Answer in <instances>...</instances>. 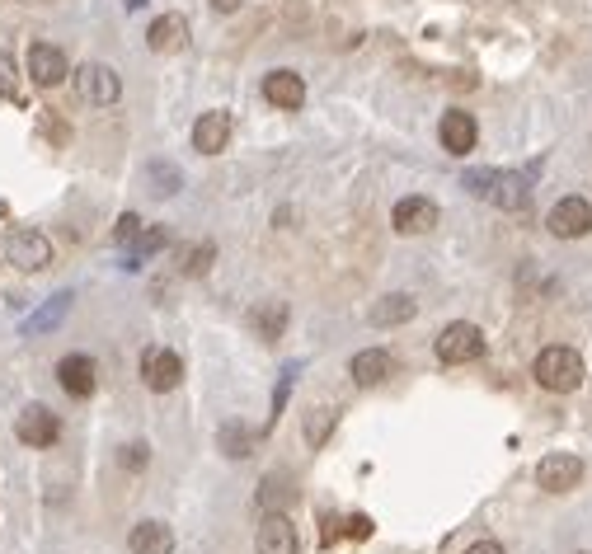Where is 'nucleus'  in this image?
Listing matches in <instances>:
<instances>
[{"label":"nucleus","mask_w":592,"mask_h":554,"mask_svg":"<svg viewBox=\"0 0 592 554\" xmlns=\"http://www.w3.org/2000/svg\"><path fill=\"white\" fill-rule=\"evenodd\" d=\"M221 451H226V456H231V461H245V456H250V447H254V437H250V428H240V423H226V428H221Z\"/></svg>","instance_id":"obj_24"},{"label":"nucleus","mask_w":592,"mask_h":554,"mask_svg":"<svg viewBox=\"0 0 592 554\" xmlns=\"http://www.w3.org/2000/svg\"><path fill=\"white\" fill-rule=\"evenodd\" d=\"M264 99L273 108L296 113V108L306 104V80L296 76V71H268V76H264Z\"/></svg>","instance_id":"obj_15"},{"label":"nucleus","mask_w":592,"mask_h":554,"mask_svg":"<svg viewBox=\"0 0 592 554\" xmlns=\"http://www.w3.org/2000/svg\"><path fill=\"white\" fill-rule=\"evenodd\" d=\"M188 43V19L184 15H160L151 29H146V47L151 52H179Z\"/></svg>","instance_id":"obj_17"},{"label":"nucleus","mask_w":592,"mask_h":554,"mask_svg":"<svg viewBox=\"0 0 592 554\" xmlns=\"http://www.w3.org/2000/svg\"><path fill=\"white\" fill-rule=\"evenodd\" d=\"M141 381H146V390H156V395H170L174 385L184 381V357L170 353V348H151V353L141 357Z\"/></svg>","instance_id":"obj_6"},{"label":"nucleus","mask_w":592,"mask_h":554,"mask_svg":"<svg viewBox=\"0 0 592 554\" xmlns=\"http://www.w3.org/2000/svg\"><path fill=\"white\" fill-rule=\"evenodd\" d=\"M57 381H62V390L71 400H90L94 385H99V371H94V362L85 353H71L57 362Z\"/></svg>","instance_id":"obj_14"},{"label":"nucleus","mask_w":592,"mask_h":554,"mask_svg":"<svg viewBox=\"0 0 592 554\" xmlns=\"http://www.w3.org/2000/svg\"><path fill=\"white\" fill-rule=\"evenodd\" d=\"M76 90H80V99H85V104L109 108V104H118V94H123V80H118V71H113V66L85 62V66L76 71Z\"/></svg>","instance_id":"obj_5"},{"label":"nucleus","mask_w":592,"mask_h":554,"mask_svg":"<svg viewBox=\"0 0 592 554\" xmlns=\"http://www.w3.org/2000/svg\"><path fill=\"white\" fill-rule=\"evenodd\" d=\"M212 259H217V245H193V249H184V254H179V268H184L188 277H203L207 268H212Z\"/></svg>","instance_id":"obj_26"},{"label":"nucleus","mask_w":592,"mask_h":554,"mask_svg":"<svg viewBox=\"0 0 592 554\" xmlns=\"http://www.w3.org/2000/svg\"><path fill=\"white\" fill-rule=\"evenodd\" d=\"M442 221V212H437L433 198H400L395 202V216H390V226L400 235H428Z\"/></svg>","instance_id":"obj_11"},{"label":"nucleus","mask_w":592,"mask_h":554,"mask_svg":"<svg viewBox=\"0 0 592 554\" xmlns=\"http://www.w3.org/2000/svg\"><path fill=\"white\" fill-rule=\"evenodd\" d=\"M578 479H583V461L574 451H550L546 461L536 465V484L546 493H569L578 489Z\"/></svg>","instance_id":"obj_7"},{"label":"nucleus","mask_w":592,"mask_h":554,"mask_svg":"<svg viewBox=\"0 0 592 554\" xmlns=\"http://www.w3.org/2000/svg\"><path fill=\"white\" fill-rule=\"evenodd\" d=\"M146 174H151V179H156V193H160V198H170V193H174V188H179V174H174L170 170V165H160V160H156V165H151V170H146Z\"/></svg>","instance_id":"obj_30"},{"label":"nucleus","mask_w":592,"mask_h":554,"mask_svg":"<svg viewBox=\"0 0 592 554\" xmlns=\"http://www.w3.org/2000/svg\"><path fill=\"white\" fill-rule=\"evenodd\" d=\"M5 259L15 263L19 273H38V268L52 263V240L33 226H19V231L5 235Z\"/></svg>","instance_id":"obj_4"},{"label":"nucleus","mask_w":592,"mask_h":554,"mask_svg":"<svg viewBox=\"0 0 592 554\" xmlns=\"http://www.w3.org/2000/svg\"><path fill=\"white\" fill-rule=\"evenodd\" d=\"M329 428H334V409H325V404H320V409H311V414H306V442H311V447H325Z\"/></svg>","instance_id":"obj_27"},{"label":"nucleus","mask_w":592,"mask_h":554,"mask_svg":"<svg viewBox=\"0 0 592 554\" xmlns=\"http://www.w3.org/2000/svg\"><path fill=\"white\" fill-rule=\"evenodd\" d=\"M437 141H442L447 155H470L475 141H480V123L470 118L466 108H447V113H442V127H437Z\"/></svg>","instance_id":"obj_9"},{"label":"nucleus","mask_w":592,"mask_h":554,"mask_svg":"<svg viewBox=\"0 0 592 554\" xmlns=\"http://www.w3.org/2000/svg\"><path fill=\"white\" fill-rule=\"evenodd\" d=\"M170 245V231H165V226H151V231L141 235L137 245L127 249V268H137L141 259H151V254H156V249H165Z\"/></svg>","instance_id":"obj_25"},{"label":"nucleus","mask_w":592,"mask_h":554,"mask_svg":"<svg viewBox=\"0 0 592 554\" xmlns=\"http://www.w3.org/2000/svg\"><path fill=\"white\" fill-rule=\"evenodd\" d=\"M259 554H296L301 550V540H296V526L287 512H264V522H259V536H254Z\"/></svg>","instance_id":"obj_13"},{"label":"nucleus","mask_w":592,"mask_h":554,"mask_svg":"<svg viewBox=\"0 0 592 554\" xmlns=\"http://www.w3.org/2000/svg\"><path fill=\"white\" fill-rule=\"evenodd\" d=\"M531 376L546 385V390H555V395H569V390H578V385H583V357H578L574 348H564V343H555V348H541V357H536Z\"/></svg>","instance_id":"obj_2"},{"label":"nucleus","mask_w":592,"mask_h":554,"mask_svg":"<svg viewBox=\"0 0 592 554\" xmlns=\"http://www.w3.org/2000/svg\"><path fill=\"white\" fill-rule=\"evenodd\" d=\"M141 235H146V226H141V216H137V212H123V216H118V226H113V240H118V245L132 249Z\"/></svg>","instance_id":"obj_28"},{"label":"nucleus","mask_w":592,"mask_h":554,"mask_svg":"<svg viewBox=\"0 0 592 554\" xmlns=\"http://www.w3.org/2000/svg\"><path fill=\"white\" fill-rule=\"evenodd\" d=\"M461 184H466L475 198H489L494 207H503V212H522L531 198L527 174H517V170H466Z\"/></svg>","instance_id":"obj_1"},{"label":"nucleus","mask_w":592,"mask_h":554,"mask_svg":"<svg viewBox=\"0 0 592 554\" xmlns=\"http://www.w3.org/2000/svg\"><path fill=\"white\" fill-rule=\"evenodd\" d=\"M348 371H353V381L358 385H381L395 371V362H390L386 348H362L353 362H348Z\"/></svg>","instance_id":"obj_18"},{"label":"nucleus","mask_w":592,"mask_h":554,"mask_svg":"<svg viewBox=\"0 0 592 554\" xmlns=\"http://www.w3.org/2000/svg\"><path fill=\"white\" fill-rule=\"evenodd\" d=\"M118 461H123L127 470H141V465L151 461V451L141 447V442H132V447H123V456H118Z\"/></svg>","instance_id":"obj_31"},{"label":"nucleus","mask_w":592,"mask_h":554,"mask_svg":"<svg viewBox=\"0 0 592 554\" xmlns=\"http://www.w3.org/2000/svg\"><path fill=\"white\" fill-rule=\"evenodd\" d=\"M15 85H19L15 57H10V52H0V99H15Z\"/></svg>","instance_id":"obj_29"},{"label":"nucleus","mask_w":592,"mask_h":554,"mask_svg":"<svg viewBox=\"0 0 592 554\" xmlns=\"http://www.w3.org/2000/svg\"><path fill=\"white\" fill-rule=\"evenodd\" d=\"M15 432H19L24 447H57V437H62V418L52 414V409H43V404H29V409L19 414Z\"/></svg>","instance_id":"obj_10"},{"label":"nucleus","mask_w":592,"mask_h":554,"mask_svg":"<svg viewBox=\"0 0 592 554\" xmlns=\"http://www.w3.org/2000/svg\"><path fill=\"white\" fill-rule=\"evenodd\" d=\"M226 141H231V118L226 113H203L193 123V151L217 155V151H226Z\"/></svg>","instance_id":"obj_16"},{"label":"nucleus","mask_w":592,"mask_h":554,"mask_svg":"<svg viewBox=\"0 0 592 554\" xmlns=\"http://www.w3.org/2000/svg\"><path fill=\"white\" fill-rule=\"evenodd\" d=\"M343 531H348L353 540H367V536H372V517H362V512H353V517L343 522Z\"/></svg>","instance_id":"obj_32"},{"label":"nucleus","mask_w":592,"mask_h":554,"mask_svg":"<svg viewBox=\"0 0 592 554\" xmlns=\"http://www.w3.org/2000/svg\"><path fill=\"white\" fill-rule=\"evenodd\" d=\"M550 235H560V240H578V235L592 231V202L588 198H560L550 207L546 216Z\"/></svg>","instance_id":"obj_8"},{"label":"nucleus","mask_w":592,"mask_h":554,"mask_svg":"<svg viewBox=\"0 0 592 554\" xmlns=\"http://www.w3.org/2000/svg\"><path fill=\"white\" fill-rule=\"evenodd\" d=\"M127 545H132V554H174V531L165 522H141Z\"/></svg>","instance_id":"obj_19"},{"label":"nucleus","mask_w":592,"mask_h":554,"mask_svg":"<svg viewBox=\"0 0 592 554\" xmlns=\"http://www.w3.org/2000/svg\"><path fill=\"white\" fill-rule=\"evenodd\" d=\"M207 5H212L217 15H235V10H240V0H207Z\"/></svg>","instance_id":"obj_36"},{"label":"nucleus","mask_w":592,"mask_h":554,"mask_svg":"<svg viewBox=\"0 0 592 554\" xmlns=\"http://www.w3.org/2000/svg\"><path fill=\"white\" fill-rule=\"evenodd\" d=\"M29 76L33 85H43V90H52V85H62L66 76H71V62H66L62 47L52 43H33L29 47Z\"/></svg>","instance_id":"obj_12"},{"label":"nucleus","mask_w":592,"mask_h":554,"mask_svg":"<svg viewBox=\"0 0 592 554\" xmlns=\"http://www.w3.org/2000/svg\"><path fill=\"white\" fill-rule=\"evenodd\" d=\"M292 376H296V367H287V371H282L278 395H273V418H278V414H282V404H287V385H292Z\"/></svg>","instance_id":"obj_33"},{"label":"nucleus","mask_w":592,"mask_h":554,"mask_svg":"<svg viewBox=\"0 0 592 554\" xmlns=\"http://www.w3.org/2000/svg\"><path fill=\"white\" fill-rule=\"evenodd\" d=\"M466 554H503V545H499V540H475Z\"/></svg>","instance_id":"obj_34"},{"label":"nucleus","mask_w":592,"mask_h":554,"mask_svg":"<svg viewBox=\"0 0 592 554\" xmlns=\"http://www.w3.org/2000/svg\"><path fill=\"white\" fill-rule=\"evenodd\" d=\"M339 536H343V522L325 512V545H329V540H339Z\"/></svg>","instance_id":"obj_35"},{"label":"nucleus","mask_w":592,"mask_h":554,"mask_svg":"<svg viewBox=\"0 0 592 554\" xmlns=\"http://www.w3.org/2000/svg\"><path fill=\"white\" fill-rule=\"evenodd\" d=\"M123 5H127V10H141V5H146V0H123Z\"/></svg>","instance_id":"obj_37"},{"label":"nucleus","mask_w":592,"mask_h":554,"mask_svg":"<svg viewBox=\"0 0 592 554\" xmlns=\"http://www.w3.org/2000/svg\"><path fill=\"white\" fill-rule=\"evenodd\" d=\"M414 296H405V292H390V296H381L372 306V324H381V329H390V324H409L414 320Z\"/></svg>","instance_id":"obj_20"},{"label":"nucleus","mask_w":592,"mask_h":554,"mask_svg":"<svg viewBox=\"0 0 592 554\" xmlns=\"http://www.w3.org/2000/svg\"><path fill=\"white\" fill-rule=\"evenodd\" d=\"M292 498H296L292 475L273 470V475L264 479V489H259V508H264V512H287V503H292Z\"/></svg>","instance_id":"obj_21"},{"label":"nucleus","mask_w":592,"mask_h":554,"mask_svg":"<svg viewBox=\"0 0 592 554\" xmlns=\"http://www.w3.org/2000/svg\"><path fill=\"white\" fill-rule=\"evenodd\" d=\"M66 310H71V292H57L38 315L24 320V334H47V329H57V324L66 320Z\"/></svg>","instance_id":"obj_22"},{"label":"nucleus","mask_w":592,"mask_h":554,"mask_svg":"<svg viewBox=\"0 0 592 554\" xmlns=\"http://www.w3.org/2000/svg\"><path fill=\"white\" fill-rule=\"evenodd\" d=\"M437 357H442L447 367H466V362L484 357V329L480 324H466V320L447 324V329L437 334Z\"/></svg>","instance_id":"obj_3"},{"label":"nucleus","mask_w":592,"mask_h":554,"mask_svg":"<svg viewBox=\"0 0 592 554\" xmlns=\"http://www.w3.org/2000/svg\"><path fill=\"white\" fill-rule=\"evenodd\" d=\"M282 324H287V306H282V301H268V306L254 310V329H259V339L264 343L282 339Z\"/></svg>","instance_id":"obj_23"}]
</instances>
